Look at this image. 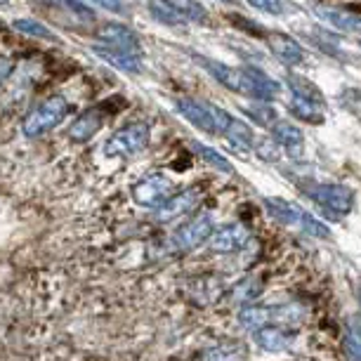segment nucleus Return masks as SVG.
<instances>
[{"mask_svg":"<svg viewBox=\"0 0 361 361\" xmlns=\"http://www.w3.org/2000/svg\"><path fill=\"white\" fill-rule=\"evenodd\" d=\"M175 109L182 118H187L194 128L208 135H227L231 121H234L222 106L196 97H180L175 102Z\"/></svg>","mask_w":361,"mask_h":361,"instance_id":"f257e3e1","label":"nucleus"},{"mask_svg":"<svg viewBox=\"0 0 361 361\" xmlns=\"http://www.w3.org/2000/svg\"><path fill=\"white\" fill-rule=\"evenodd\" d=\"M69 114V102H66L62 94H52V97L43 99L36 109H31L26 114L24 123H22V133L26 137H40V135L50 133L52 128H57L64 121V116Z\"/></svg>","mask_w":361,"mask_h":361,"instance_id":"f03ea898","label":"nucleus"},{"mask_svg":"<svg viewBox=\"0 0 361 361\" xmlns=\"http://www.w3.org/2000/svg\"><path fill=\"white\" fill-rule=\"evenodd\" d=\"M152 133L147 123H130L121 130H116L104 145V156L109 159H130V156L142 154L149 147Z\"/></svg>","mask_w":361,"mask_h":361,"instance_id":"7ed1b4c3","label":"nucleus"},{"mask_svg":"<svg viewBox=\"0 0 361 361\" xmlns=\"http://www.w3.org/2000/svg\"><path fill=\"white\" fill-rule=\"evenodd\" d=\"M199 62L203 64V69H206L215 80H220L227 90L238 92V94H248V97L262 102L260 92H257L253 78L248 76L246 69H234V66H229L224 62H213V59H199Z\"/></svg>","mask_w":361,"mask_h":361,"instance_id":"20e7f679","label":"nucleus"},{"mask_svg":"<svg viewBox=\"0 0 361 361\" xmlns=\"http://www.w3.org/2000/svg\"><path fill=\"white\" fill-rule=\"evenodd\" d=\"M173 196V182L166 175H147L133 187V199L142 208H161Z\"/></svg>","mask_w":361,"mask_h":361,"instance_id":"39448f33","label":"nucleus"},{"mask_svg":"<svg viewBox=\"0 0 361 361\" xmlns=\"http://www.w3.org/2000/svg\"><path fill=\"white\" fill-rule=\"evenodd\" d=\"M213 231H215L213 215L201 213V215H196L192 222L182 224V227L175 231L173 248L175 250H194V248H199L201 243H206Z\"/></svg>","mask_w":361,"mask_h":361,"instance_id":"423d86ee","label":"nucleus"},{"mask_svg":"<svg viewBox=\"0 0 361 361\" xmlns=\"http://www.w3.org/2000/svg\"><path fill=\"white\" fill-rule=\"evenodd\" d=\"M307 196L331 213L347 215L354 208V192L345 185H314L307 189Z\"/></svg>","mask_w":361,"mask_h":361,"instance_id":"0eeeda50","label":"nucleus"},{"mask_svg":"<svg viewBox=\"0 0 361 361\" xmlns=\"http://www.w3.org/2000/svg\"><path fill=\"white\" fill-rule=\"evenodd\" d=\"M248 241H250L248 229L238 222L222 224V227H217L208 238L210 250H213V253H220V255L238 253V250H243L248 246Z\"/></svg>","mask_w":361,"mask_h":361,"instance_id":"6e6552de","label":"nucleus"},{"mask_svg":"<svg viewBox=\"0 0 361 361\" xmlns=\"http://www.w3.org/2000/svg\"><path fill=\"white\" fill-rule=\"evenodd\" d=\"M199 201H201L199 189H185V192H180V194H173L161 208H156V220L163 224L180 220V217H185L187 213H192V210L199 206Z\"/></svg>","mask_w":361,"mask_h":361,"instance_id":"1a4fd4ad","label":"nucleus"},{"mask_svg":"<svg viewBox=\"0 0 361 361\" xmlns=\"http://www.w3.org/2000/svg\"><path fill=\"white\" fill-rule=\"evenodd\" d=\"M97 38L102 40V45L116 47V50H128V52H142L140 38L135 36L133 29L118 24V22H106L99 26Z\"/></svg>","mask_w":361,"mask_h":361,"instance_id":"9d476101","label":"nucleus"},{"mask_svg":"<svg viewBox=\"0 0 361 361\" xmlns=\"http://www.w3.org/2000/svg\"><path fill=\"white\" fill-rule=\"evenodd\" d=\"M271 137H274L279 147H283L288 152L290 159H300L305 154V133L290 121H276L271 126Z\"/></svg>","mask_w":361,"mask_h":361,"instance_id":"9b49d317","label":"nucleus"},{"mask_svg":"<svg viewBox=\"0 0 361 361\" xmlns=\"http://www.w3.org/2000/svg\"><path fill=\"white\" fill-rule=\"evenodd\" d=\"M92 52L97 54L99 59H104L106 64L116 66L118 71L126 73H140L142 71V52H128V50H116V47L109 45H94Z\"/></svg>","mask_w":361,"mask_h":361,"instance_id":"f8f14e48","label":"nucleus"},{"mask_svg":"<svg viewBox=\"0 0 361 361\" xmlns=\"http://www.w3.org/2000/svg\"><path fill=\"white\" fill-rule=\"evenodd\" d=\"M267 45H269L271 54H274L276 59H281L283 64H288V66L302 64L305 50L300 47L295 38L286 36V33H271V36H267Z\"/></svg>","mask_w":361,"mask_h":361,"instance_id":"ddd939ff","label":"nucleus"},{"mask_svg":"<svg viewBox=\"0 0 361 361\" xmlns=\"http://www.w3.org/2000/svg\"><path fill=\"white\" fill-rule=\"evenodd\" d=\"M253 336H255L257 347L264 350V352H286V350H290L293 340H295L293 331L283 329V326H274V324H269V326H264V329L255 331Z\"/></svg>","mask_w":361,"mask_h":361,"instance_id":"4468645a","label":"nucleus"},{"mask_svg":"<svg viewBox=\"0 0 361 361\" xmlns=\"http://www.w3.org/2000/svg\"><path fill=\"white\" fill-rule=\"evenodd\" d=\"M262 203H264V210H267V213L281 224H298V227H300L305 213H307V210H302L298 203L279 199V196H264Z\"/></svg>","mask_w":361,"mask_h":361,"instance_id":"2eb2a0df","label":"nucleus"},{"mask_svg":"<svg viewBox=\"0 0 361 361\" xmlns=\"http://www.w3.org/2000/svg\"><path fill=\"white\" fill-rule=\"evenodd\" d=\"M102 123H104V114L97 111V109H90V111H85L83 116H78V118L71 123L69 137L73 142H87V140H92L94 135L99 133Z\"/></svg>","mask_w":361,"mask_h":361,"instance_id":"dca6fc26","label":"nucleus"},{"mask_svg":"<svg viewBox=\"0 0 361 361\" xmlns=\"http://www.w3.org/2000/svg\"><path fill=\"white\" fill-rule=\"evenodd\" d=\"M238 324L243 326L246 331L255 333L264 329V326L271 324V307H267V305H246V307L238 310Z\"/></svg>","mask_w":361,"mask_h":361,"instance_id":"f3484780","label":"nucleus"},{"mask_svg":"<svg viewBox=\"0 0 361 361\" xmlns=\"http://www.w3.org/2000/svg\"><path fill=\"white\" fill-rule=\"evenodd\" d=\"M224 137L229 140V145L231 149H236L238 154H248V152H253V130L246 126V123H241V121H231V126H229V130Z\"/></svg>","mask_w":361,"mask_h":361,"instance_id":"a211bd4d","label":"nucleus"},{"mask_svg":"<svg viewBox=\"0 0 361 361\" xmlns=\"http://www.w3.org/2000/svg\"><path fill=\"white\" fill-rule=\"evenodd\" d=\"M175 15H180L185 22H199V24H206L208 22V12L203 10L201 3L196 0H163Z\"/></svg>","mask_w":361,"mask_h":361,"instance_id":"6ab92c4d","label":"nucleus"},{"mask_svg":"<svg viewBox=\"0 0 361 361\" xmlns=\"http://www.w3.org/2000/svg\"><path fill=\"white\" fill-rule=\"evenodd\" d=\"M203 361H246V347L238 343H220L203 352Z\"/></svg>","mask_w":361,"mask_h":361,"instance_id":"aec40b11","label":"nucleus"},{"mask_svg":"<svg viewBox=\"0 0 361 361\" xmlns=\"http://www.w3.org/2000/svg\"><path fill=\"white\" fill-rule=\"evenodd\" d=\"M319 17L324 19V22H329L331 26H336L340 31H357L361 29V19L357 15H350V12H340V10H329V8H319Z\"/></svg>","mask_w":361,"mask_h":361,"instance_id":"412c9836","label":"nucleus"},{"mask_svg":"<svg viewBox=\"0 0 361 361\" xmlns=\"http://www.w3.org/2000/svg\"><path fill=\"white\" fill-rule=\"evenodd\" d=\"M324 104H317V102L302 99V97H293L290 99V111L298 116V118L307 121V123H324Z\"/></svg>","mask_w":361,"mask_h":361,"instance_id":"4be33fe9","label":"nucleus"},{"mask_svg":"<svg viewBox=\"0 0 361 361\" xmlns=\"http://www.w3.org/2000/svg\"><path fill=\"white\" fill-rule=\"evenodd\" d=\"M243 111H246L248 118L260 128H271L279 121L276 109L267 104V102H253V104L243 106Z\"/></svg>","mask_w":361,"mask_h":361,"instance_id":"5701e85b","label":"nucleus"},{"mask_svg":"<svg viewBox=\"0 0 361 361\" xmlns=\"http://www.w3.org/2000/svg\"><path fill=\"white\" fill-rule=\"evenodd\" d=\"M192 147H194V152L201 156L203 161L210 163L213 168H217L220 173H231V163L227 161V156H222L220 152H215L213 147H208V145H203V142H192Z\"/></svg>","mask_w":361,"mask_h":361,"instance_id":"b1692460","label":"nucleus"},{"mask_svg":"<svg viewBox=\"0 0 361 361\" xmlns=\"http://www.w3.org/2000/svg\"><path fill=\"white\" fill-rule=\"evenodd\" d=\"M12 26H15V31L24 33V36H31V38H40V40H57V36L47 29V26H43L40 22H36V19H15L12 22Z\"/></svg>","mask_w":361,"mask_h":361,"instance_id":"393cba45","label":"nucleus"},{"mask_svg":"<svg viewBox=\"0 0 361 361\" xmlns=\"http://www.w3.org/2000/svg\"><path fill=\"white\" fill-rule=\"evenodd\" d=\"M40 3L45 5H54V8L64 10V15H76L78 19H94V12L92 8H87V5H83L80 0H40Z\"/></svg>","mask_w":361,"mask_h":361,"instance_id":"a878e982","label":"nucleus"},{"mask_svg":"<svg viewBox=\"0 0 361 361\" xmlns=\"http://www.w3.org/2000/svg\"><path fill=\"white\" fill-rule=\"evenodd\" d=\"M345 350H347V357L352 361H361V319L352 322V326L347 329Z\"/></svg>","mask_w":361,"mask_h":361,"instance_id":"bb28decb","label":"nucleus"},{"mask_svg":"<svg viewBox=\"0 0 361 361\" xmlns=\"http://www.w3.org/2000/svg\"><path fill=\"white\" fill-rule=\"evenodd\" d=\"M253 149L257 154V159L267 161V163H276L279 161V154H281V147L276 145L274 137H260L253 142Z\"/></svg>","mask_w":361,"mask_h":361,"instance_id":"cd10ccee","label":"nucleus"},{"mask_svg":"<svg viewBox=\"0 0 361 361\" xmlns=\"http://www.w3.org/2000/svg\"><path fill=\"white\" fill-rule=\"evenodd\" d=\"M149 12L156 17V19H161V22H166V24H173V26H182V24H187L185 19H182L180 15H175L173 10L168 8L163 0H149Z\"/></svg>","mask_w":361,"mask_h":361,"instance_id":"c85d7f7f","label":"nucleus"},{"mask_svg":"<svg viewBox=\"0 0 361 361\" xmlns=\"http://www.w3.org/2000/svg\"><path fill=\"white\" fill-rule=\"evenodd\" d=\"M300 227H302L305 234H310V236H314V238H331V229L326 227L324 222H319L317 217L310 215V213H305L302 222H300Z\"/></svg>","mask_w":361,"mask_h":361,"instance_id":"c756f323","label":"nucleus"},{"mask_svg":"<svg viewBox=\"0 0 361 361\" xmlns=\"http://www.w3.org/2000/svg\"><path fill=\"white\" fill-rule=\"evenodd\" d=\"M262 293V283H255L253 279H246V281H241L234 288V300H246V302H250V300H255L257 295Z\"/></svg>","mask_w":361,"mask_h":361,"instance_id":"7c9ffc66","label":"nucleus"},{"mask_svg":"<svg viewBox=\"0 0 361 361\" xmlns=\"http://www.w3.org/2000/svg\"><path fill=\"white\" fill-rule=\"evenodd\" d=\"M246 3L250 5V8L267 12V15H274V17L283 15V0H246Z\"/></svg>","mask_w":361,"mask_h":361,"instance_id":"2f4dec72","label":"nucleus"},{"mask_svg":"<svg viewBox=\"0 0 361 361\" xmlns=\"http://www.w3.org/2000/svg\"><path fill=\"white\" fill-rule=\"evenodd\" d=\"M92 3H97L99 8L111 10V12H126L128 10L123 0H92Z\"/></svg>","mask_w":361,"mask_h":361,"instance_id":"473e14b6","label":"nucleus"},{"mask_svg":"<svg viewBox=\"0 0 361 361\" xmlns=\"http://www.w3.org/2000/svg\"><path fill=\"white\" fill-rule=\"evenodd\" d=\"M10 71H12V62L5 57H0V85H3V80L10 76Z\"/></svg>","mask_w":361,"mask_h":361,"instance_id":"72a5a7b5","label":"nucleus"},{"mask_svg":"<svg viewBox=\"0 0 361 361\" xmlns=\"http://www.w3.org/2000/svg\"><path fill=\"white\" fill-rule=\"evenodd\" d=\"M5 3H10V0H0V5H5Z\"/></svg>","mask_w":361,"mask_h":361,"instance_id":"f704fd0d","label":"nucleus"},{"mask_svg":"<svg viewBox=\"0 0 361 361\" xmlns=\"http://www.w3.org/2000/svg\"><path fill=\"white\" fill-rule=\"evenodd\" d=\"M222 3H231V0H222Z\"/></svg>","mask_w":361,"mask_h":361,"instance_id":"c9c22d12","label":"nucleus"},{"mask_svg":"<svg viewBox=\"0 0 361 361\" xmlns=\"http://www.w3.org/2000/svg\"><path fill=\"white\" fill-rule=\"evenodd\" d=\"M359 47H361V40H359Z\"/></svg>","mask_w":361,"mask_h":361,"instance_id":"e433bc0d","label":"nucleus"}]
</instances>
